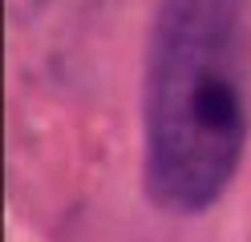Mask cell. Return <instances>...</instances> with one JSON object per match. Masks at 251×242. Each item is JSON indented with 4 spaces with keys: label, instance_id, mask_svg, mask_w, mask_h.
Instances as JSON below:
<instances>
[{
    "label": "cell",
    "instance_id": "cell-1",
    "mask_svg": "<svg viewBox=\"0 0 251 242\" xmlns=\"http://www.w3.org/2000/svg\"><path fill=\"white\" fill-rule=\"evenodd\" d=\"M247 145L239 0H162L146 65V190L199 214L231 186Z\"/></svg>",
    "mask_w": 251,
    "mask_h": 242
}]
</instances>
